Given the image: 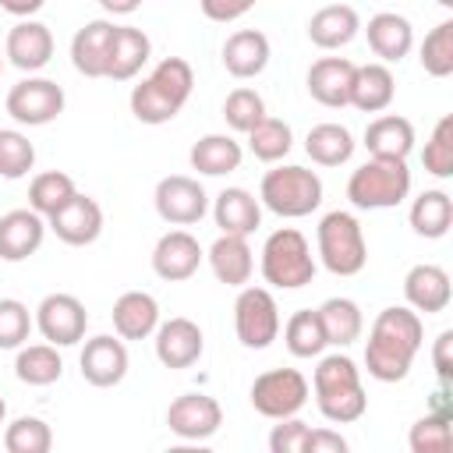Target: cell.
<instances>
[{
  "mask_svg": "<svg viewBox=\"0 0 453 453\" xmlns=\"http://www.w3.org/2000/svg\"><path fill=\"white\" fill-rule=\"evenodd\" d=\"M425 343V326L414 308L389 304L375 315L365 343V368L379 382H400L407 379L418 350Z\"/></svg>",
  "mask_w": 453,
  "mask_h": 453,
  "instance_id": "cell-1",
  "label": "cell"
},
{
  "mask_svg": "<svg viewBox=\"0 0 453 453\" xmlns=\"http://www.w3.org/2000/svg\"><path fill=\"white\" fill-rule=\"evenodd\" d=\"M191 88H195L191 64L184 57H166L152 67L149 78H142V85L131 88V113L142 124H166L184 110Z\"/></svg>",
  "mask_w": 453,
  "mask_h": 453,
  "instance_id": "cell-2",
  "label": "cell"
},
{
  "mask_svg": "<svg viewBox=\"0 0 453 453\" xmlns=\"http://www.w3.org/2000/svg\"><path fill=\"white\" fill-rule=\"evenodd\" d=\"M311 386H315V403H319L322 418L333 421V425H350L368 407V396H365V386H361V372L347 354L322 357L319 368H315Z\"/></svg>",
  "mask_w": 453,
  "mask_h": 453,
  "instance_id": "cell-3",
  "label": "cell"
},
{
  "mask_svg": "<svg viewBox=\"0 0 453 453\" xmlns=\"http://www.w3.org/2000/svg\"><path fill=\"white\" fill-rule=\"evenodd\" d=\"M258 202L283 219H301L322 205V180L308 166H273L262 177Z\"/></svg>",
  "mask_w": 453,
  "mask_h": 453,
  "instance_id": "cell-4",
  "label": "cell"
},
{
  "mask_svg": "<svg viewBox=\"0 0 453 453\" xmlns=\"http://www.w3.org/2000/svg\"><path fill=\"white\" fill-rule=\"evenodd\" d=\"M411 195L407 159H368L347 180V198L357 209H393Z\"/></svg>",
  "mask_w": 453,
  "mask_h": 453,
  "instance_id": "cell-5",
  "label": "cell"
},
{
  "mask_svg": "<svg viewBox=\"0 0 453 453\" xmlns=\"http://www.w3.org/2000/svg\"><path fill=\"white\" fill-rule=\"evenodd\" d=\"M315 241H319V258L333 276H357L368 262L365 230H361L357 216H350L343 209H333L322 216Z\"/></svg>",
  "mask_w": 453,
  "mask_h": 453,
  "instance_id": "cell-6",
  "label": "cell"
},
{
  "mask_svg": "<svg viewBox=\"0 0 453 453\" xmlns=\"http://www.w3.org/2000/svg\"><path fill=\"white\" fill-rule=\"evenodd\" d=\"M262 276L269 287H280V290H297V287L315 280V258H311V248H308L301 230L280 226L265 237Z\"/></svg>",
  "mask_w": 453,
  "mask_h": 453,
  "instance_id": "cell-7",
  "label": "cell"
},
{
  "mask_svg": "<svg viewBox=\"0 0 453 453\" xmlns=\"http://www.w3.org/2000/svg\"><path fill=\"white\" fill-rule=\"evenodd\" d=\"M234 329L248 350H265L280 336V308L265 287H241L234 301Z\"/></svg>",
  "mask_w": 453,
  "mask_h": 453,
  "instance_id": "cell-8",
  "label": "cell"
},
{
  "mask_svg": "<svg viewBox=\"0 0 453 453\" xmlns=\"http://www.w3.org/2000/svg\"><path fill=\"white\" fill-rule=\"evenodd\" d=\"M308 403V379L297 368H269L251 382V407L262 418H294Z\"/></svg>",
  "mask_w": 453,
  "mask_h": 453,
  "instance_id": "cell-9",
  "label": "cell"
},
{
  "mask_svg": "<svg viewBox=\"0 0 453 453\" xmlns=\"http://www.w3.org/2000/svg\"><path fill=\"white\" fill-rule=\"evenodd\" d=\"M64 88L50 78H21L11 92H7V113L18 120V124H28V127H42L50 120H57L64 113Z\"/></svg>",
  "mask_w": 453,
  "mask_h": 453,
  "instance_id": "cell-10",
  "label": "cell"
},
{
  "mask_svg": "<svg viewBox=\"0 0 453 453\" xmlns=\"http://www.w3.org/2000/svg\"><path fill=\"white\" fill-rule=\"evenodd\" d=\"M152 202H156L159 219L170 223V226H191V223H198V219L205 216V209H209L205 188H202L195 177H188V173H170V177H163V180L156 184Z\"/></svg>",
  "mask_w": 453,
  "mask_h": 453,
  "instance_id": "cell-11",
  "label": "cell"
},
{
  "mask_svg": "<svg viewBox=\"0 0 453 453\" xmlns=\"http://www.w3.org/2000/svg\"><path fill=\"white\" fill-rule=\"evenodd\" d=\"M85 326L88 311L74 294H46L35 308V329L53 347H74L78 340H85Z\"/></svg>",
  "mask_w": 453,
  "mask_h": 453,
  "instance_id": "cell-12",
  "label": "cell"
},
{
  "mask_svg": "<svg viewBox=\"0 0 453 453\" xmlns=\"http://www.w3.org/2000/svg\"><path fill=\"white\" fill-rule=\"evenodd\" d=\"M202 244L188 230H166L152 248V273L166 283H184L202 265Z\"/></svg>",
  "mask_w": 453,
  "mask_h": 453,
  "instance_id": "cell-13",
  "label": "cell"
},
{
  "mask_svg": "<svg viewBox=\"0 0 453 453\" xmlns=\"http://www.w3.org/2000/svg\"><path fill=\"white\" fill-rule=\"evenodd\" d=\"M166 425H170L173 435L198 442V439H209V435L219 432L223 407L209 393H184L166 407Z\"/></svg>",
  "mask_w": 453,
  "mask_h": 453,
  "instance_id": "cell-14",
  "label": "cell"
},
{
  "mask_svg": "<svg viewBox=\"0 0 453 453\" xmlns=\"http://www.w3.org/2000/svg\"><path fill=\"white\" fill-rule=\"evenodd\" d=\"M81 379L88 386H99V389H110V386H120L124 375H127V347L120 336H92L85 340L81 347Z\"/></svg>",
  "mask_w": 453,
  "mask_h": 453,
  "instance_id": "cell-15",
  "label": "cell"
},
{
  "mask_svg": "<svg viewBox=\"0 0 453 453\" xmlns=\"http://www.w3.org/2000/svg\"><path fill=\"white\" fill-rule=\"evenodd\" d=\"M205 350V336L198 322L177 315L156 326V357L163 368H191Z\"/></svg>",
  "mask_w": 453,
  "mask_h": 453,
  "instance_id": "cell-16",
  "label": "cell"
},
{
  "mask_svg": "<svg viewBox=\"0 0 453 453\" xmlns=\"http://www.w3.org/2000/svg\"><path fill=\"white\" fill-rule=\"evenodd\" d=\"M46 226H50L64 244L85 248V244H92V241L103 234V209H99L96 198L74 195L64 209H57V212L46 219Z\"/></svg>",
  "mask_w": 453,
  "mask_h": 453,
  "instance_id": "cell-17",
  "label": "cell"
},
{
  "mask_svg": "<svg viewBox=\"0 0 453 453\" xmlns=\"http://www.w3.org/2000/svg\"><path fill=\"white\" fill-rule=\"evenodd\" d=\"M46 237V216L35 209H11L0 216V258L4 262H25L42 248Z\"/></svg>",
  "mask_w": 453,
  "mask_h": 453,
  "instance_id": "cell-18",
  "label": "cell"
},
{
  "mask_svg": "<svg viewBox=\"0 0 453 453\" xmlns=\"http://www.w3.org/2000/svg\"><path fill=\"white\" fill-rule=\"evenodd\" d=\"M403 297H407V304L414 311H425V315L446 311L449 301H453L449 273L442 265H432V262H421V265L407 269V276H403Z\"/></svg>",
  "mask_w": 453,
  "mask_h": 453,
  "instance_id": "cell-19",
  "label": "cell"
},
{
  "mask_svg": "<svg viewBox=\"0 0 453 453\" xmlns=\"http://www.w3.org/2000/svg\"><path fill=\"white\" fill-rule=\"evenodd\" d=\"M7 60L18 67V71H42L53 57V32L42 25V21H32V18H21L11 32H7Z\"/></svg>",
  "mask_w": 453,
  "mask_h": 453,
  "instance_id": "cell-20",
  "label": "cell"
},
{
  "mask_svg": "<svg viewBox=\"0 0 453 453\" xmlns=\"http://www.w3.org/2000/svg\"><path fill=\"white\" fill-rule=\"evenodd\" d=\"M354 67L347 57H322L308 67V92L315 103L340 110L350 106V85H354Z\"/></svg>",
  "mask_w": 453,
  "mask_h": 453,
  "instance_id": "cell-21",
  "label": "cell"
},
{
  "mask_svg": "<svg viewBox=\"0 0 453 453\" xmlns=\"http://www.w3.org/2000/svg\"><path fill=\"white\" fill-rule=\"evenodd\" d=\"M152 57V39L134 25H113L110 57H106V78L131 81Z\"/></svg>",
  "mask_w": 453,
  "mask_h": 453,
  "instance_id": "cell-22",
  "label": "cell"
},
{
  "mask_svg": "<svg viewBox=\"0 0 453 453\" xmlns=\"http://www.w3.org/2000/svg\"><path fill=\"white\" fill-rule=\"evenodd\" d=\"M110 39H113V21L96 18L81 25L71 39V64L85 78H106V57H110Z\"/></svg>",
  "mask_w": 453,
  "mask_h": 453,
  "instance_id": "cell-23",
  "label": "cell"
},
{
  "mask_svg": "<svg viewBox=\"0 0 453 453\" xmlns=\"http://www.w3.org/2000/svg\"><path fill=\"white\" fill-rule=\"evenodd\" d=\"M365 32H368V46L379 57V64H400L414 46V28L396 11H382V14L368 18Z\"/></svg>",
  "mask_w": 453,
  "mask_h": 453,
  "instance_id": "cell-24",
  "label": "cell"
},
{
  "mask_svg": "<svg viewBox=\"0 0 453 453\" xmlns=\"http://www.w3.org/2000/svg\"><path fill=\"white\" fill-rule=\"evenodd\" d=\"M365 149L375 159H407L414 149V124L400 113H382L365 127Z\"/></svg>",
  "mask_w": 453,
  "mask_h": 453,
  "instance_id": "cell-25",
  "label": "cell"
},
{
  "mask_svg": "<svg viewBox=\"0 0 453 453\" xmlns=\"http://www.w3.org/2000/svg\"><path fill=\"white\" fill-rule=\"evenodd\" d=\"M159 326V304L145 290H124L113 301V329L120 340H145Z\"/></svg>",
  "mask_w": 453,
  "mask_h": 453,
  "instance_id": "cell-26",
  "label": "cell"
},
{
  "mask_svg": "<svg viewBox=\"0 0 453 453\" xmlns=\"http://www.w3.org/2000/svg\"><path fill=\"white\" fill-rule=\"evenodd\" d=\"M269 39L258 28H241L223 42V67L234 78H258L269 67Z\"/></svg>",
  "mask_w": 453,
  "mask_h": 453,
  "instance_id": "cell-27",
  "label": "cell"
},
{
  "mask_svg": "<svg viewBox=\"0 0 453 453\" xmlns=\"http://www.w3.org/2000/svg\"><path fill=\"white\" fill-rule=\"evenodd\" d=\"M212 219L223 234H237V237H248L258 230L262 223V205L258 198L248 191V188H223L216 195V205H212Z\"/></svg>",
  "mask_w": 453,
  "mask_h": 453,
  "instance_id": "cell-28",
  "label": "cell"
},
{
  "mask_svg": "<svg viewBox=\"0 0 453 453\" xmlns=\"http://www.w3.org/2000/svg\"><path fill=\"white\" fill-rule=\"evenodd\" d=\"M357 32H361V18H357V11L350 4H329V7H319L308 18V39L319 50H340Z\"/></svg>",
  "mask_w": 453,
  "mask_h": 453,
  "instance_id": "cell-29",
  "label": "cell"
},
{
  "mask_svg": "<svg viewBox=\"0 0 453 453\" xmlns=\"http://www.w3.org/2000/svg\"><path fill=\"white\" fill-rule=\"evenodd\" d=\"M209 265L216 273L219 283L226 287H244L251 280V269H255V258H251V248H248V237H237V234H219L209 248Z\"/></svg>",
  "mask_w": 453,
  "mask_h": 453,
  "instance_id": "cell-30",
  "label": "cell"
},
{
  "mask_svg": "<svg viewBox=\"0 0 453 453\" xmlns=\"http://www.w3.org/2000/svg\"><path fill=\"white\" fill-rule=\"evenodd\" d=\"M396 96V78L389 64H361L354 67V85H350V106L361 113H382Z\"/></svg>",
  "mask_w": 453,
  "mask_h": 453,
  "instance_id": "cell-31",
  "label": "cell"
},
{
  "mask_svg": "<svg viewBox=\"0 0 453 453\" xmlns=\"http://www.w3.org/2000/svg\"><path fill=\"white\" fill-rule=\"evenodd\" d=\"M244 152H241V142H234L230 134H205L191 145L188 152V163L191 170L205 173V177H223V173H234L241 166Z\"/></svg>",
  "mask_w": 453,
  "mask_h": 453,
  "instance_id": "cell-32",
  "label": "cell"
},
{
  "mask_svg": "<svg viewBox=\"0 0 453 453\" xmlns=\"http://www.w3.org/2000/svg\"><path fill=\"white\" fill-rule=\"evenodd\" d=\"M315 311H319L322 329H326V340H329L333 347H350L354 340H361L365 315H361L357 301H350V297H329V301H322Z\"/></svg>",
  "mask_w": 453,
  "mask_h": 453,
  "instance_id": "cell-33",
  "label": "cell"
},
{
  "mask_svg": "<svg viewBox=\"0 0 453 453\" xmlns=\"http://www.w3.org/2000/svg\"><path fill=\"white\" fill-rule=\"evenodd\" d=\"M304 152L319 166H343L354 156V134L343 124H333V120L315 124L304 138Z\"/></svg>",
  "mask_w": 453,
  "mask_h": 453,
  "instance_id": "cell-34",
  "label": "cell"
},
{
  "mask_svg": "<svg viewBox=\"0 0 453 453\" xmlns=\"http://www.w3.org/2000/svg\"><path fill=\"white\" fill-rule=\"evenodd\" d=\"M449 223H453V198L439 188L432 191H421L411 205V226L418 237H428V241H439L449 234Z\"/></svg>",
  "mask_w": 453,
  "mask_h": 453,
  "instance_id": "cell-35",
  "label": "cell"
},
{
  "mask_svg": "<svg viewBox=\"0 0 453 453\" xmlns=\"http://www.w3.org/2000/svg\"><path fill=\"white\" fill-rule=\"evenodd\" d=\"M14 375L25 386H53L64 375V361L53 343H21L14 357Z\"/></svg>",
  "mask_w": 453,
  "mask_h": 453,
  "instance_id": "cell-36",
  "label": "cell"
},
{
  "mask_svg": "<svg viewBox=\"0 0 453 453\" xmlns=\"http://www.w3.org/2000/svg\"><path fill=\"white\" fill-rule=\"evenodd\" d=\"M283 343H287V350H290L294 357H319V354L329 347L319 311H311V308L294 311V315L287 319V326H283Z\"/></svg>",
  "mask_w": 453,
  "mask_h": 453,
  "instance_id": "cell-37",
  "label": "cell"
},
{
  "mask_svg": "<svg viewBox=\"0 0 453 453\" xmlns=\"http://www.w3.org/2000/svg\"><path fill=\"white\" fill-rule=\"evenodd\" d=\"M411 453H449L453 449V414L449 411H428L418 418L407 432Z\"/></svg>",
  "mask_w": 453,
  "mask_h": 453,
  "instance_id": "cell-38",
  "label": "cell"
},
{
  "mask_svg": "<svg viewBox=\"0 0 453 453\" xmlns=\"http://www.w3.org/2000/svg\"><path fill=\"white\" fill-rule=\"evenodd\" d=\"M78 195V188H74V180L64 173V170H46V173H39V177H32V184H28V209H35L39 216H53L57 209H64L71 198Z\"/></svg>",
  "mask_w": 453,
  "mask_h": 453,
  "instance_id": "cell-39",
  "label": "cell"
},
{
  "mask_svg": "<svg viewBox=\"0 0 453 453\" xmlns=\"http://www.w3.org/2000/svg\"><path fill=\"white\" fill-rule=\"evenodd\" d=\"M248 149L255 159L262 163H280L290 149H294V134H290V124L280 120V117H262L251 131H248Z\"/></svg>",
  "mask_w": 453,
  "mask_h": 453,
  "instance_id": "cell-40",
  "label": "cell"
},
{
  "mask_svg": "<svg viewBox=\"0 0 453 453\" xmlns=\"http://www.w3.org/2000/svg\"><path fill=\"white\" fill-rule=\"evenodd\" d=\"M50 446H53L50 425L42 418H32V414L14 418L4 432V449L7 453H50Z\"/></svg>",
  "mask_w": 453,
  "mask_h": 453,
  "instance_id": "cell-41",
  "label": "cell"
},
{
  "mask_svg": "<svg viewBox=\"0 0 453 453\" xmlns=\"http://www.w3.org/2000/svg\"><path fill=\"white\" fill-rule=\"evenodd\" d=\"M35 166V145L14 127H0V177L21 180Z\"/></svg>",
  "mask_w": 453,
  "mask_h": 453,
  "instance_id": "cell-42",
  "label": "cell"
},
{
  "mask_svg": "<svg viewBox=\"0 0 453 453\" xmlns=\"http://www.w3.org/2000/svg\"><path fill=\"white\" fill-rule=\"evenodd\" d=\"M421 67L432 78H449L453 74V21H439L425 42H421Z\"/></svg>",
  "mask_w": 453,
  "mask_h": 453,
  "instance_id": "cell-43",
  "label": "cell"
},
{
  "mask_svg": "<svg viewBox=\"0 0 453 453\" xmlns=\"http://www.w3.org/2000/svg\"><path fill=\"white\" fill-rule=\"evenodd\" d=\"M421 163L439 180H449L453 177V113L439 117V124L432 127V138L425 142Z\"/></svg>",
  "mask_w": 453,
  "mask_h": 453,
  "instance_id": "cell-44",
  "label": "cell"
},
{
  "mask_svg": "<svg viewBox=\"0 0 453 453\" xmlns=\"http://www.w3.org/2000/svg\"><path fill=\"white\" fill-rule=\"evenodd\" d=\"M265 117V99L255 92V88H234L226 99H223V120L237 131V134H248L258 120Z\"/></svg>",
  "mask_w": 453,
  "mask_h": 453,
  "instance_id": "cell-45",
  "label": "cell"
},
{
  "mask_svg": "<svg viewBox=\"0 0 453 453\" xmlns=\"http://www.w3.org/2000/svg\"><path fill=\"white\" fill-rule=\"evenodd\" d=\"M32 315L28 304H21L18 297H0V350H18L28 333H32Z\"/></svg>",
  "mask_w": 453,
  "mask_h": 453,
  "instance_id": "cell-46",
  "label": "cell"
},
{
  "mask_svg": "<svg viewBox=\"0 0 453 453\" xmlns=\"http://www.w3.org/2000/svg\"><path fill=\"white\" fill-rule=\"evenodd\" d=\"M308 442V425L294 414V418H280V425L269 432V449L273 453H304Z\"/></svg>",
  "mask_w": 453,
  "mask_h": 453,
  "instance_id": "cell-47",
  "label": "cell"
},
{
  "mask_svg": "<svg viewBox=\"0 0 453 453\" xmlns=\"http://www.w3.org/2000/svg\"><path fill=\"white\" fill-rule=\"evenodd\" d=\"M198 7H202V14H205L209 21L226 25V21L244 18V14L255 7V0H198Z\"/></svg>",
  "mask_w": 453,
  "mask_h": 453,
  "instance_id": "cell-48",
  "label": "cell"
},
{
  "mask_svg": "<svg viewBox=\"0 0 453 453\" xmlns=\"http://www.w3.org/2000/svg\"><path fill=\"white\" fill-rule=\"evenodd\" d=\"M432 365H435L439 386H449V382H453V329H442V333L435 336V347H432Z\"/></svg>",
  "mask_w": 453,
  "mask_h": 453,
  "instance_id": "cell-49",
  "label": "cell"
},
{
  "mask_svg": "<svg viewBox=\"0 0 453 453\" xmlns=\"http://www.w3.org/2000/svg\"><path fill=\"white\" fill-rule=\"evenodd\" d=\"M304 453H347V439L333 428H308Z\"/></svg>",
  "mask_w": 453,
  "mask_h": 453,
  "instance_id": "cell-50",
  "label": "cell"
},
{
  "mask_svg": "<svg viewBox=\"0 0 453 453\" xmlns=\"http://www.w3.org/2000/svg\"><path fill=\"white\" fill-rule=\"evenodd\" d=\"M42 4H46V0H0V7H4L7 14H14V18H32V14L42 11Z\"/></svg>",
  "mask_w": 453,
  "mask_h": 453,
  "instance_id": "cell-51",
  "label": "cell"
},
{
  "mask_svg": "<svg viewBox=\"0 0 453 453\" xmlns=\"http://www.w3.org/2000/svg\"><path fill=\"white\" fill-rule=\"evenodd\" d=\"M99 7L106 11V14H134L138 7H142V0H99Z\"/></svg>",
  "mask_w": 453,
  "mask_h": 453,
  "instance_id": "cell-52",
  "label": "cell"
},
{
  "mask_svg": "<svg viewBox=\"0 0 453 453\" xmlns=\"http://www.w3.org/2000/svg\"><path fill=\"white\" fill-rule=\"evenodd\" d=\"M4 418H7V403H4V396H0V425H4Z\"/></svg>",
  "mask_w": 453,
  "mask_h": 453,
  "instance_id": "cell-53",
  "label": "cell"
},
{
  "mask_svg": "<svg viewBox=\"0 0 453 453\" xmlns=\"http://www.w3.org/2000/svg\"><path fill=\"white\" fill-rule=\"evenodd\" d=\"M439 7H446V11H453V0H435Z\"/></svg>",
  "mask_w": 453,
  "mask_h": 453,
  "instance_id": "cell-54",
  "label": "cell"
},
{
  "mask_svg": "<svg viewBox=\"0 0 453 453\" xmlns=\"http://www.w3.org/2000/svg\"><path fill=\"white\" fill-rule=\"evenodd\" d=\"M0 74H4V60H0Z\"/></svg>",
  "mask_w": 453,
  "mask_h": 453,
  "instance_id": "cell-55",
  "label": "cell"
}]
</instances>
